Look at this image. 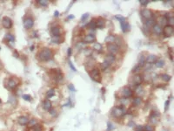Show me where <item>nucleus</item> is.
<instances>
[{
    "instance_id": "f257e3e1",
    "label": "nucleus",
    "mask_w": 174,
    "mask_h": 131,
    "mask_svg": "<svg viewBox=\"0 0 174 131\" xmlns=\"http://www.w3.org/2000/svg\"><path fill=\"white\" fill-rule=\"evenodd\" d=\"M38 57H39V59H40L41 60H43V61H48V60H50L51 59H52V51H51L50 49L45 48V49H44L40 54H39Z\"/></svg>"
},
{
    "instance_id": "f03ea898",
    "label": "nucleus",
    "mask_w": 174,
    "mask_h": 131,
    "mask_svg": "<svg viewBox=\"0 0 174 131\" xmlns=\"http://www.w3.org/2000/svg\"><path fill=\"white\" fill-rule=\"evenodd\" d=\"M126 113V110L124 109L123 107H116L113 108L111 110V115L114 117H120L124 115Z\"/></svg>"
},
{
    "instance_id": "7ed1b4c3",
    "label": "nucleus",
    "mask_w": 174,
    "mask_h": 131,
    "mask_svg": "<svg viewBox=\"0 0 174 131\" xmlns=\"http://www.w3.org/2000/svg\"><path fill=\"white\" fill-rule=\"evenodd\" d=\"M107 50L109 51L110 54H116L119 51V47L116 44H108L107 45Z\"/></svg>"
},
{
    "instance_id": "20e7f679",
    "label": "nucleus",
    "mask_w": 174,
    "mask_h": 131,
    "mask_svg": "<svg viewBox=\"0 0 174 131\" xmlns=\"http://www.w3.org/2000/svg\"><path fill=\"white\" fill-rule=\"evenodd\" d=\"M163 33H164V35L165 37H171L174 33V29H173V26L171 25H165L163 29Z\"/></svg>"
},
{
    "instance_id": "39448f33",
    "label": "nucleus",
    "mask_w": 174,
    "mask_h": 131,
    "mask_svg": "<svg viewBox=\"0 0 174 131\" xmlns=\"http://www.w3.org/2000/svg\"><path fill=\"white\" fill-rule=\"evenodd\" d=\"M90 77L93 81H97V82H100V73L98 69H92L90 72Z\"/></svg>"
},
{
    "instance_id": "423d86ee",
    "label": "nucleus",
    "mask_w": 174,
    "mask_h": 131,
    "mask_svg": "<svg viewBox=\"0 0 174 131\" xmlns=\"http://www.w3.org/2000/svg\"><path fill=\"white\" fill-rule=\"evenodd\" d=\"M121 94L124 96V98H129L132 95V89L129 88L128 87H123L122 91H121Z\"/></svg>"
},
{
    "instance_id": "0eeeda50",
    "label": "nucleus",
    "mask_w": 174,
    "mask_h": 131,
    "mask_svg": "<svg viewBox=\"0 0 174 131\" xmlns=\"http://www.w3.org/2000/svg\"><path fill=\"white\" fill-rule=\"evenodd\" d=\"M2 24H3V26L5 28L9 29V28H11V25H12V21H11V19L10 18H8V17H4Z\"/></svg>"
},
{
    "instance_id": "6e6552de",
    "label": "nucleus",
    "mask_w": 174,
    "mask_h": 131,
    "mask_svg": "<svg viewBox=\"0 0 174 131\" xmlns=\"http://www.w3.org/2000/svg\"><path fill=\"white\" fill-rule=\"evenodd\" d=\"M141 15L143 16L144 18H145V19H147V20L152 18V12L150 10H148V9H144V10H142Z\"/></svg>"
},
{
    "instance_id": "1a4fd4ad",
    "label": "nucleus",
    "mask_w": 174,
    "mask_h": 131,
    "mask_svg": "<svg viewBox=\"0 0 174 131\" xmlns=\"http://www.w3.org/2000/svg\"><path fill=\"white\" fill-rule=\"evenodd\" d=\"M34 24V21L32 18H27L24 20V26L26 28V29H30L33 26Z\"/></svg>"
},
{
    "instance_id": "9d476101",
    "label": "nucleus",
    "mask_w": 174,
    "mask_h": 131,
    "mask_svg": "<svg viewBox=\"0 0 174 131\" xmlns=\"http://www.w3.org/2000/svg\"><path fill=\"white\" fill-rule=\"evenodd\" d=\"M142 81H143V78H142L141 75L139 74H136L135 76L133 77V83L136 85V86H140Z\"/></svg>"
},
{
    "instance_id": "9b49d317",
    "label": "nucleus",
    "mask_w": 174,
    "mask_h": 131,
    "mask_svg": "<svg viewBox=\"0 0 174 131\" xmlns=\"http://www.w3.org/2000/svg\"><path fill=\"white\" fill-rule=\"evenodd\" d=\"M18 123H19L20 125H23V126H24V125H27L28 123H29L30 120L28 119L27 116H20L19 118H18Z\"/></svg>"
},
{
    "instance_id": "f8f14e48",
    "label": "nucleus",
    "mask_w": 174,
    "mask_h": 131,
    "mask_svg": "<svg viewBox=\"0 0 174 131\" xmlns=\"http://www.w3.org/2000/svg\"><path fill=\"white\" fill-rule=\"evenodd\" d=\"M120 24H121V27H122V31L124 33H126L130 30V24L128 22H126L125 20L124 21H121L120 22Z\"/></svg>"
},
{
    "instance_id": "ddd939ff",
    "label": "nucleus",
    "mask_w": 174,
    "mask_h": 131,
    "mask_svg": "<svg viewBox=\"0 0 174 131\" xmlns=\"http://www.w3.org/2000/svg\"><path fill=\"white\" fill-rule=\"evenodd\" d=\"M156 60H157V56H156V55H154V54L149 55V56L145 59V61H146L148 64H150V65H151V64L155 63V62H156Z\"/></svg>"
},
{
    "instance_id": "4468645a",
    "label": "nucleus",
    "mask_w": 174,
    "mask_h": 131,
    "mask_svg": "<svg viewBox=\"0 0 174 131\" xmlns=\"http://www.w3.org/2000/svg\"><path fill=\"white\" fill-rule=\"evenodd\" d=\"M7 85H8V87H9L10 89H14L15 87L18 86V82L16 81V80H14V79H10V80L8 81V83H7Z\"/></svg>"
},
{
    "instance_id": "2eb2a0df",
    "label": "nucleus",
    "mask_w": 174,
    "mask_h": 131,
    "mask_svg": "<svg viewBox=\"0 0 174 131\" xmlns=\"http://www.w3.org/2000/svg\"><path fill=\"white\" fill-rule=\"evenodd\" d=\"M60 33H61V30H60L59 26H54L52 28V34L54 37H58Z\"/></svg>"
},
{
    "instance_id": "dca6fc26",
    "label": "nucleus",
    "mask_w": 174,
    "mask_h": 131,
    "mask_svg": "<svg viewBox=\"0 0 174 131\" xmlns=\"http://www.w3.org/2000/svg\"><path fill=\"white\" fill-rule=\"evenodd\" d=\"M152 30H153V32L157 34V35H159V34H161L162 33H163V29H162L161 26L158 25V24H156L153 25Z\"/></svg>"
},
{
    "instance_id": "f3484780",
    "label": "nucleus",
    "mask_w": 174,
    "mask_h": 131,
    "mask_svg": "<svg viewBox=\"0 0 174 131\" xmlns=\"http://www.w3.org/2000/svg\"><path fill=\"white\" fill-rule=\"evenodd\" d=\"M158 22L159 23V24L158 25H167V18H166V17L165 16H161V17H159V18H158Z\"/></svg>"
},
{
    "instance_id": "a211bd4d",
    "label": "nucleus",
    "mask_w": 174,
    "mask_h": 131,
    "mask_svg": "<svg viewBox=\"0 0 174 131\" xmlns=\"http://www.w3.org/2000/svg\"><path fill=\"white\" fill-rule=\"evenodd\" d=\"M52 102L50 101L49 100H45V101H44L43 103V108L45 110H46V111H49V110L52 109Z\"/></svg>"
},
{
    "instance_id": "6ab92c4d",
    "label": "nucleus",
    "mask_w": 174,
    "mask_h": 131,
    "mask_svg": "<svg viewBox=\"0 0 174 131\" xmlns=\"http://www.w3.org/2000/svg\"><path fill=\"white\" fill-rule=\"evenodd\" d=\"M84 42L85 43H92L95 41V36L92 35V34H88L84 37Z\"/></svg>"
},
{
    "instance_id": "aec40b11",
    "label": "nucleus",
    "mask_w": 174,
    "mask_h": 131,
    "mask_svg": "<svg viewBox=\"0 0 174 131\" xmlns=\"http://www.w3.org/2000/svg\"><path fill=\"white\" fill-rule=\"evenodd\" d=\"M95 25H96V27H98V28H104L105 27V20L103 19V18H98V19L97 20V22L95 23Z\"/></svg>"
},
{
    "instance_id": "412c9836",
    "label": "nucleus",
    "mask_w": 174,
    "mask_h": 131,
    "mask_svg": "<svg viewBox=\"0 0 174 131\" xmlns=\"http://www.w3.org/2000/svg\"><path fill=\"white\" fill-rule=\"evenodd\" d=\"M105 61L108 62V63L111 65V64H112L113 62L115 61V56L113 54H107L106 57H105Z\"/></svg>"
},
{
    "instance_id": "4be33fe9",
    "label": "nucleus",
    "mask_w": 174,
    "mask_h": 131,
    "mask_svg": "<svg viewBox=\"0 0 174 131\" xmlns=\"http://www.w3.org/2000/svg\"><path fill=\"white\" fill-rule=\"evenodd\" d=\"M115 39H116V37L114 35H109L105 39V42L108 44H113L115 42Z\"/></svg>"
},
{
    "instance_id": "5701e85b",
    "label": "nucleus",
    "mask_w": 174,
    "mask_h": 131,
    "mask_svg": "<svg viewBox=\"0 0 174 131\" xmlns=\"http://www.w3.org/2000/svg\"><path fill=\"white\" fill-rule=\"evenodd\" d=\"M154 24H155V20L153 18H150V19L146 20V22H145V25H146L147 28L153 27Z\"/></svg>"
},
{
    "instance_id": "b1692460",
    "label": "nucleus",
    "mask_w": 174,
    "mask_h": 131,
    "mask_svg": "<svg viewBox=\"0 0 174 131\" xmlns=\"http://www.w3.org/2000/svg\"><path fill=\"white\" fill-rule=\"evenodd\" d=\"M155 65H156L157 67H158V68L163 67L164 66V60H161V59H160V60H157L156 62H155Z\"/></svg>"
},
{
    "instance_id": "393cba45",
    "label": "nucleus",
    "mask_w": 174,
    "mask_h": 131,
    "mask_svg": "<svg viewBox=\"0 0 174 131\" xmlns=\"http://www.w3.org/2000/svg\"><path fill=\"white\" fill-rule=\"evenodd\" d=\"M145 55H143V54H141L140 56L139 57V65L142 66H144V64H145Z\"/></svg>"
},
{
    "instance_id": "a878e982",
    "label": "nucleus",
    "mask_w": 174,
    "mask_h": 131,
    "mask_svg": "<svg viewBox=\"0 0 174 131\" xmlns=\"http://www.w3.org/2000/svg\"><path fill=\"white\" fill-rule=\"evenodd\" d=\"M5 39H7V40L9 41V42H14V40H15V38H14V36L12 35V34H10V33H8V34H6L5 35Z\"/></svg>"
},
{
    "instance_id": "bb28decb",
    "label": "nucleus",
    "mask_w": 174,
    "mask_h": 131,
    "mask_svg": "<svg viewBox=\"0 0 174 131\" xmlns=\"http://www.w3.org/2000/svg\"><path fill=\"white\" fill-rule=\"evenodd\" d=\"M93 49L94 50H96L97 52H101L102 51V45L101 44L99 43H95L93 45Z\"/></svg>"
},
{
    "instance_id": "cd10ccee",
    "label": "nucleus",
    "mask_w": 174,
    "mask_h": 131,
    "mask_svg": "<svg viewBox=\"0 0 174 131\" xmlns=\"http://www.w3.org/2000/svg\"><path fill=\"white\" fill-rule=\"evenodd\" d=\"M135 93L138 95L143 94V88L141 87V86H137V87H136V89H135Z\"/></svg>"
},
{
    "instance_id": "c85d7f7f",
    "label": "nucleus",
    "mask_w": 174,
    "mask_h": 131,
    "mask_svg": "<svg viewBox=\"0 0 174 131\" xmlns=\"http://www.w3.org/2000/svg\"><path fill=\"white\" fill-rule=\"evenodd\" d=\"M141 102H142V100H141L140 97H137V98L133 99V105L139 106L141 104Z\"/></svg>"
},
{
    "instance_id": "c756f323",
    "label": "nucleus",
    "mask_w": 174,
    "mask_h": 131,
    "mask_svg": "<svg viewBox=\"0 0 174 131\" xmlns=\"http://www.w3.org/2000/svg\"><path fill=\"white\" fill-rule=\"evenodd\" d=\"M109 66H110V64L108 63V62L105 61V60L103 62V63L101 64V65H100V67H101L102 70H105L106 68H108Z\"/></svg>"
},
{
    "instance_id": "7c9ffc66",
    "label": "nucleus",
    "mask_w": 174,
    "mask_h": 131,
    "mask_svg": "<svg viewBox=\"0 0 174 131\" xmlns=\"http://www.w3.org/2000/svg\"><path fill=\"white\" fill-rule=\"evenodd\" d=\"M161 78H162V80H163L164 81H171V77L170 76V75H168V74H162L161 75Z\"/></svg>"
},
{
    "instance_id": "2f4dec72",
    "label": "nucleus",
    "mask_w": 174,
    "mask_h": 131,
    "mask_svg": "<svg viewBox=\"0 0 174 131\" xmlns=\"http://www.w3.org/2000/svg\"><path fill=\"white\" fill-rule=\"evenodd\" d=\"M55 94V90L53 88L52 89H50V90L48 91V92H47V94H46V96L48 98H51V97H52V96H53Z\"/></svg>"
},
{
    "instance_id": "473e14b6",
    "label": "nucleus",
    "mask_w": 174,
    "mask_h": 131,
    "mask_svg": "<svg viewBox=\"0 0 174 131\" xmlns=\"http://www.w3.org/2000/svg\"><path fill=\"white\" fill-rule=\"evenodd\" d=\"M87 27H88L89 29H91V30H94V28L96 27V25H95V23H94L93 20H92V21L87 24Z\"/></svg>"
},
{
    "instance_id": "72a5a7b5",
    "label": "nucleus",
    "mask_w": 174,
    "mask_h": 131,
    "mask_svg": "<svg viewBox=\"0 0 174 131\" xmlns=\"http://www.w3.org/2000/svg\"><path fill=\"white\" fill-rule=\"evenodd\" d=\"M141 67H142V66H140L139 65V64H138V65H136L133 67V69H132V72H133V73H139V72H140Z\"/></svg>"
},
{
    "instance_id": "f704fd0d",
    "label": "nucleus",
    "mask_w": 174,
    "mask_h": 131,
    "mask_svg": "<svg viewBox=\"0 0 174 131\" xmlns=\"http://www.w3.org/2000/svg\"><path fill=\"white\" fill-rule=\"evenodd\" d=\"M37 120H35V119H33V120H31V121H30L28 124H29V126H30V127H32V128H33L34 126H36V125H37Z\"/></svg>"
},
{
    "instance_id": "c9c22d12",
    "label": "nucleus",
    "mask_w": 174,
    "mask_h": 131,
    "mask_svg": "<svg viewBox=\"0 0 174 131\" xmlns=\"http://www.w3.org/2000/svg\"><path fill=\"white\" fill-rule=\"evenodd\" d=\"M37 2H38V4H40L41 5H43V6H46L49 4V1H47V0H38Z\"/></svg>"
},
{
    "instance_id": "e433bc0d",
    "label": "nucleus",
    "mask_w": 174,
    "mask_h": 131,
    "mask_svg": "<svg viewBox=\"0 0 174 131\" xmlns=\"http://www.w3.org/2000/svg\"><path fill=\"white\" fill-rule=\"evenodd\" d=\"M144 130L145 131H154V128L151 125H147L144 128Z\"/></svg>"
},
{
    "instance_id": "4c0bfd02",
    "label": "nucleus",
    "mask_w": 174,
    "mask_h": 131,
    "mask_svg": "<svg viewBox=\"0 0 174 131\" xmlns=\"http://www.w3.org/2000/svg\"><path fill=\"white\" fill-rule=\"evenodd\" d=\"M88 17H89V14L88 13H85V14H84L82 16V18H81V21L82 22H84L85 21V20L87 19V18H88Z\"/></svg>"
},
{
    "instance_id": "58836bf2",
    "label": "nucleus",
    "mask_w": 174,
    "mask_h": 131,
    "mask_svg": "<svg viewBox=\"0 0 174 131\" xmlns=\"http://www.w3.org/2000/svg\"><path fill=\"white\" fill-rule=\"evenodd\" d=\"M145 81H149V80H151V75L150 73H145L144 74V78H143Z\"/></svg>"
},
{
    "instance_id": "ea45409f",
    "label": "nucleus",
    "mask_w": 174,
    "mask_h": 131,
    "mask_svg": "<svg viewBox=\"0 0 174 131\" xmlns=\"http://www.w3.org/2000/svg\"><path fill=\"white\" fill-rule=\"evenodd\" d=\"M23 98L24 99V100H28V101H30V100H31V96L29 95V94H24V95H23Z\"/></svg>"
},
{
    "instance_id": "a19ab883",
    "label": "nucleus",
    "mask_w": 174,
    "mask_h": 131,
    "mask_svg": "<svg viewBox=\"0 0 174 131\" xmlns=\"http://www.w3.org/2000/svg\"><path fill=\"white\" fill-rule=\"evenodd\" d=\"M69 65H70V66H71V68L73 70V71H74V72H77V69L75 68V66H73V64L71 63V61H69Z\"/></svg>"
},
{
    "instance_id": "79ce46f5",
    "label": "nucleus",
    "mask_w": 174,
    "mask_h": 131,
    "mask_svg": "<svg viewBox=\"0 0 174 131\" xmlns=\"http://www.w3.org/2000/svg\"><path fill=\"white\" fill-rule=\"evenodd\" d=\"M174 21V18H173V17H171V18H170V19H169V23H170V24H169V25H171V26H173V22Z\"/></svg>"
},
{
    "instance_id": "37998d69",
    "label": "nucleus",
    "mask_w": 174,
    "mask_h": 131,
    "mask_svg": "<svg viewBox=\"0 0 174 131\" xmlns=\"http://www.w3.org/2000/svg\"><path fill=\"white\" fill-rule=\"evenodd\" d=\"M116 18H117V19H119L120 22L121 21H124V20H125V18H124V17H120V16H117Z\"/></svg>"
},
{
    "instance_id": "c03bdc74",
    "label": "nucleus",
    "mask_w": 174,
    "mask_h": 131,
    "mask_svg": "<svg viewBox=\"0 0 174 131\" xmlns=\"http://www.w3.org/2000/svg\"><path fill=\"white\" fill-rule=\"evenodd\" d=\"M50 114H51V115H52V116H55V115H56V111H55L54 109H51Z\"/></svg>"
},
{
    "instance_id": "a18cd8bd",
    "label": "nucleus",
    "mask_w": 174,
    "mask_h": 131,
    "mask_svg": "<svg viewBox=\"0 0 174 131\" xmlns=\"http://www.w3.org/2000/svg\"><path fill=\"white\" fill-rule=\"evenodd\" d=\"M148 3H149L148 0H144V1H140V4H141V5H146Z\"/></svg>"
},
{
    "instance_id": "49530a36",
    "label": "nucleus",
    "mask_w": 174,
    "mask_h": 131,
    "mask_svg": "<svg viewBox=\"0 0 174 131\" xmlns=\"http://www.w3.org/2000/svg\"><path fill=\"white\" fill-rule=\"evenodd\" d=\"M69 88L71 89V91H75V88H74V87H73V86H72V85H71V84H70V85H69Z\"/></svg>"
},
{
    "instance_id": "de8ad7c7",
    "label": "nucleus",
    "mask_w": 174,
    "mask_h": 131,
    "mask_svg": "<svg viewBox=\"0 0 174 131\" xmlns=\"http://www.w3.org/2000/svg\"><path fill=\"white\" fill-rule=\"evenodd\" d=\"M169 103H170L169 100H167V101L165 102V109H168V107H169Z\"/></svg>"
},
{
    "instance_id": "09e8293b",
    "label": "nucleus",
    "mask_w": 174,
    "mask_h": 131,
    "mask_svg": "<svg viewBox=\"0 0 174 131\" xmlns=\"http://www.w3.org/2000/svg\"><path fill=\"white\" fill-rule=\"evenodd\" d=\"M58 15H59V12H58V11H55V12H54V16H55V17H58Z\"/></svg>"
},
{
    "instance_id": "8fccbe9b",
    "label": "nucleus",
    "mask_w": 174,
    "mask_h": 131,
    "mask_svg": "<svg viewBox=\"0 0 174 131\" xmlns=\"http://www.w3.org/2000/svg\"><path fill=\"white\" fill-rule=\"evenodd\" d=\"M71 49L69 48V49H68V55H69V56H71Z\"/></svg>"
},
{
    "instance_id": "3c124183",
    "label": "nucleus",
    "mask_w": 174,
    "mask_h": 131,
    "mask_svg": "<svg viewBox=\"0 0 174 131\" xmlns=\"http://www.w3.org/2000/svg\"><path fill=\"white\" fill-rule=\"evenodd\" d=\"M108 126H109V130H111V129H112V125L111 124V123H108Z\"/></svg>"
},
{
    "instance_id": "603ef678",
    "label": "nucleus",
    "mask_w": 174,
    "mask_h": 131,
    "mask_svg": "<svg viewBox=\"0 0 174 131\" xmlns=\"http://www.w3.org/2000/svg\"><path fill=\"white\" fill-rule=\"evenodd\" d=\"M14 56L16 57V58H18V53H17V52H14Z\"/></svg>"
},
{
    "instance_id": "864d4df0",
    "label": "nucleus",
    "mask_w": 174,
    "mask_h": 131,
    "mask_svg": "<svg viewBox=\"0 0 174 131\" xmlns=\"http://www.w3.org/2000/svg\"><path fill=\"white\" fill-rule=\"evenodd\" d=\"M74 18V16H73V15H71V16L69 17V19H71V18Z\"/></svg>"
},
{
    "instance_id": "5fc2aeb1",
    "label": "nucleus",
    "mask_w": 174,
    "mask_h": 131,
    "mask_svg": "<svg viewBox=\"0 0 174 131\" xmlns=\"http://www.w3.org/2000/svg\"><path fill=\"white\" fill-rule=\"evenodd\" d=\"M0 104H1V100H0Z\"/></svg>"
},
{
    "instance_id": "6e6d98bb",
    "label": "nucleus",
    "mask_w": 174,
    "mask_h": 131,
    "mask_svg": "<svg viewBox=\"0 0 174 131\" xmlns=\"http://www.w3.org/2000/svg\"><path fill=\"white\" fill-rule=\"evenodd\" d=\"M0 49H1V48H0Z\"/></svg>"
},
{
    "instance_id": "4d7b16f0",
    "label": "nucleus",
    "mask_w": 174,
    "mask_h": 131,
    "mask_svg": "<svg viewBox=\"0 0 174 131\" xmlns=\"http://www.w3.org/2000/svg\"><path fill=\"white\" fill-rule=\"evenodd\" d=\"M0 64H1V63H0Z\"/></svg>"
}]
</instances>
